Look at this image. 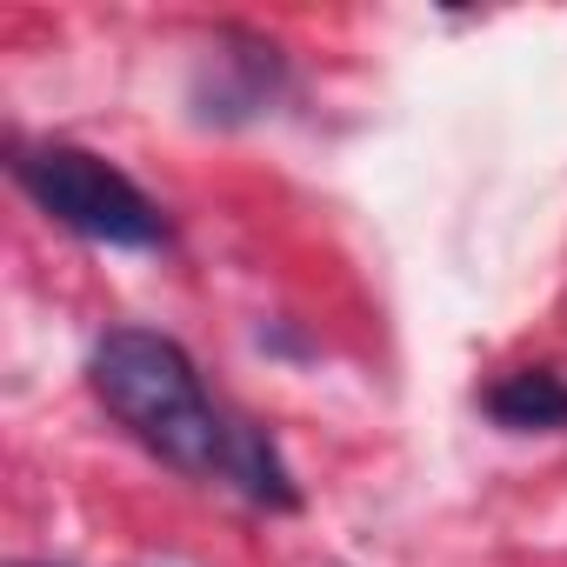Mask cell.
I'll use <instances>...</instances> for the list:
<instances>
[{
  "mask_svg": "<svg viewBox=\"0 0 567 567\" xmlns=\"http://www.w3.org/2000/svg\"><path fill=\"white\" fill-rule=\"evenodd\" d=\"M87 381H94L101 408L167 467H181L194 481H234L254 507H274V514L301 507V487H295L288 461L274 454V441L254 421L227 414L200 388L181 341H167L154 328H114V334H101Z\"/></svg>",
  "mask_w": 567,
  "mask_h": 567,
  "instance_id": "1",
  "label": "cell"
},
{
  "mask_svg": "<svg viewBox=\"0 0 567 567\" xmlns=\"http://www.w3.org/2000/svg\"><path fill=\"white\" fill-rule=\"evenodd\" d=\"M14 181L41 214H54L61 227H74L101 247H161L167 240L161 207L87 147H61V141L14 147Z\"/></svg>",
  "mask_w": 567,
  "mask_h": 567,
  "instance_id": "2",
  "label": "cell"
},
{
  "mask_svg": "<svg viewBox=\"0 0 567 567\" xmlns=\"http://www.w3.org/2000/svg\"><path fill=\"white\" fill-rule=\"evenodd\" d=\"M481 408H487L507 434H547V427H567V381L547 374V368H520V374L494 381Z\"/></svg>",
  "mask_w": 567,
  "mask_h": 567,
  "instance_id": "3",
  "label": "cell"
},
{
  "mask_svg": "<svg viewBox=\"0 0 567 567\" xmlns=\"http://www.w3.org/2000/svg\"><path fill=\"white\" fill-rule=\"evenodd\" d=\"M214 74H220V87H214V121H240V114H254V107H267V87H274V74H280V61H274V48L267 41H247L240 34V54H214Z\"/></svg>",
  "mask_w": 567,
  "mask_h": 567,
  "instance_id": "4",
  "label": "cell"
},
{
  "mask_svg": "<svg viewBox=\"0 0 567 567\" xmlns=\"http://www.w3.org/2000/svg\"><path fill=\"white\" fill-rule=\"evenodd\" d=\"M28 567H41V560H28Z\"/></svg>",
  "mask_w": 567,
  "mask_h": 567,
  "instance_id": "5",
  "label": "cell"
}]
</instances>
